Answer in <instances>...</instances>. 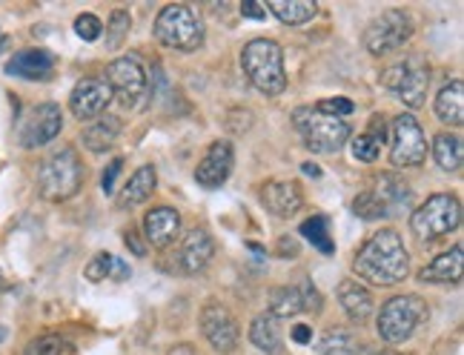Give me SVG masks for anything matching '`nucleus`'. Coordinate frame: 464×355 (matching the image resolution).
I'll return each mask as SVG.
<instances>
[{
    "mask_svg": "<svg viewBox=\"0 0 464 355\" xmlns=\"http://www.w3.org/2000/svg\"><path fill=\"white\" fill-rule=\"evenodd\" d=\"M353 270L359 278L376 283V287H396L410 273V255L396 229H379L372 233L362 250L353 258Z\"/></svg>",
    "mask_w": 464,
    "mask_h": 355,
    "instance_id": "obj_1",
    "label": "nucleus"
},
{
    "mask_svg": "<svg viewBox=\"0 0 464 355\" xmlns=\"http://www.w3.org/2000/svg\"><path fill=\"white\" fill-rule=\"evenodd\" d=\"M241 66L246 81L253 83L261 95L276 98L287 89V72H284V49L276 41L256 38L241 49Z\"/></svg>",
    "mask_w": 464,
    "mask_h": 355,
    "instance_id": "obj_2",
    "label": "nucleus"
},
{
    "mask_svg": "<svg viewBox=\"0 0 464 355\" xmlns=\"http://www.w3.org/2000/svg\"><path fill=\"white\" fill-rule=\"evenodd\" d=\"M81 184H83V167L72 147L52 152L38 169V192L46 201L61 204V201L75 198Z\"/></svg>",
    "mask_w": 464,
    "mask_h": 355,
    "instance_id": "obj_3",
    "label": "nucleus"
},
{
    "mask_svg": "<svg viewBox=\"0 0 464 355\" xmlns=\"http://www.w3.org/2000/svg\"><path fill=\"white\" fill-rule=\"evenodd\" d=\"M461 224V204L456 195L439 192L430 195L419 209H413L410 216V229L421 244H433L444 235L456 233Z\"/></svg>",
    "mask_w": 464,
    "mask_h": 355,
    "instance_id": "obj_4",
    "label": "nucleus"
},
{
    "mask_svg": "<svg viewBox=\"0 0 464 355\" xmlns=\"http://www.w3.org/2000/svg\"><path fill=\"white\" fill-rule=\"evenodd\" d=\"M293 123L304 138V147L318 155H333L350 140V123L342 118L321 115L315 106H298L293 112Z\"/></svg>",
    "mask_w": 464,
    "mask_h": 355,
    "instance_id": "obj_5",
    "label": "nucleus"
},
{
    "mask_svg": "<svg viewBox=\"0 0 464 355\" xmlns=\"http://www.w3.org/2000/svg\"><path fill=\"white\" fill-rule=\"evenodd\" d=\"M155 38L160 46L175 52H195L204 43V24L189 6L169 4L155 17Z\"/></svg>",
    "mask_w": 464,
    "mask_h": 355,
    "instance_id": "obj_6",
    "label": "nucleus"
},
{
    "mask_svg": "<svg viewBox=\"0 0 464 355\" xmlns=\"http://www.w3.org/2000/svg\"><path fill=\"white\" fill-rule=\"evenodd\" d=\"M427 318V304L421 295H396L390 298L379 312V335L387 344H404L413 339L416 330Z\"/></svg>",
    "mask_w": 464,
    "mask_h": 355,
    "instance_id": "obj_7",
    "label": "nucleus"
},
{
    "mask_svg": "<svg viewBox=\"0 0 464 355\" xmlns=\"http://www.w3.org/2000/svg\"><path fill=\"white\" fill-rule=\"evenodd\" d=\"M413 17L404 9H387L379 17H372L364 29V46L370 55H392L399 52L410 38H413Z\"/></svg>",
    "mask_w": 464,
    "mask_h": 355,
    "instance_id": "obj_8",
    "label": "nucleus"
},
{
    "mask_svg": "<svg viewBox=\"0 0 464 355\" xmlns=\"http://www.w3.org/2000/svg\"><path fill=\"white\" fill-rule=\"evenodd\" d=\"M382 83L399 101H404L410 110H419V106L424 103L427 89H430V66H427L421 58L399 61L390 69H384Z\"/></svg>",
    "mask_w": 464,
    "mask_h": 355,
    "instance_id": "obj_9",
    "label": "nucleus"
},
{
    "mask_svg": "<svg viewBox=\"0 0 464 355\" xmlns=\"http://www.w3.org/2000/svg\"><path fill=\"white\" fill-rule=\"evenodd\" d=\"M427 158V138L413 115H396L390 123V164L407 169L421 167Z\"/></svg>",
    "mask_w": 464,
    "mask_h": 355,
    "instance_id": "obj_10",
    "label": "nucleus"
},
{
    "mask_svg": "<svg viewBox=\"0 0 464 355\" xmlns=\"http://www.w3.org/2000/svg\"><path fill=\"white\" fill-rule=\"evenodd\" d=\"M106 83L112 89V98H118L123 106L132 110V106H138L140 98L147 95V69L132 55L115 58L106 66Z\"/></svg>",
    "mask_w": 464,
    "mask_h": 355,
    "instance_id": "obj_11",
    "label": "nucleus"
},
{
    "mask_svg": "<svg viewBox=\"0 0 464 355\" xmlns=\"http://www.w3.org/2000/svg\"><path fill=\"white\" fill-rule=\"evenodd\" d=\"M63 130V112L58 103H38L32 106L29 115L17 127V140L24 149H38L46 147L49 140H55Z\"/></svg>",
    "mask_w": 464,
    "mask_h": 355,
    "instance_id": "obj_12",
    "label": "nucleus"
},
{
    "mask_svg": "<svg viewBox=\"0 0 464 355\" xmlns=\"http://www.w3.org/2000/svg\"><path fill=\"white\" fill-rule=\"evenodd\" d=\"M201 332L204 339L209 341V347L216 352H236L238 341H241V330L236 315H232L221 301H207L201 310Z\"/></svg>",
    "mask_w": 464,
    "mask_h": 355,
    "instance_id": "obj_13",
    "label": "nucleus"
},
{
    "mask_svg": "<svg viewBox=\"0 0 464 355\" xmlns=\"http://www.w3.org/2000/svg\"><path fill=\"white\" fill-rule=\"evenodd\" d=\"M112 103V89L101 78H83L75 83L72 95H69V110L81 120H92L106 112V106Z\"/></svg>",
    "mask_w": 464,
    "mask_h": 355,
    "instance_id": "obj_14",
    "label": "nucleus"
},
{
    "mask_svg": "<svg viewBox=\"0 0 464 355\" xmlns=\"http://www.w3.org/2000/svg\"><path fill=\"white\" fill-rule=\"evenodd\" d=\"M232 164H236V152H232L229 140H212L198 167H195V181L204 189H218L229 178Z\"/></svg>",
    "mask_w": 464,
    "mask_h": 355,
    "instance_id": "obj_15",
    "label": "nucleus"
},
{
    "mask_svg": "<svg viewBox=\"0 0 464 355\" xmlns=\"http://www.w3.org/2000/svg\"><path fill=\"white\" fill-rule=\"evenodd\" d=\"M212 258H216V241H212V235L204 226L189 229L181 241V250H178V266H181V273L198 275L212 264Z\"/></svg>",
    "mask_w": 464,
    "mask_h": 355,
    "instance_id": "obj_16",
    "label": "nucleus"
},
{
    "mask_svg": "<svg viewBox=\"0 0 464 355\" xmlns=\"http://www.w3.org/2000/svg\"><path fill=\"white\" fill-rule=\"evenodd\" d=\"M261 204L276 218H293L304 206V192L295 181H270L261 189Z\"/></svg>",
    "mask_w": 464,
    "mask_h": 355,
    "instance_id": "obj_17",
    "label": "nucleus"
},
{
    "mask_svg": "<svg viewBox=\"0 0 464 355\" xmlns=\"http://www.w3.org/2000/svg\"><path fill=\"white\" fill-rule=\"evenodd\" d=\"M144 235L155 250H167L181 235V216L172 206H152L144 216Z\"/></svg>",
    "mask_w": 464,
    "mask_h": 355,
    "instance_id": "obj_18",
    "label": "nucleus"
},
{
    "mask_svg": "<svg viewBox=\"0 0 464 355\" xmlns=\"http://www.w3.org/2000/svg\"><path fill=\"white\" fill-rule=\"evenodd\" d=\"M6 72L24 81H46L55 72V55L49 49H24L6 63Z\"/></svg>",
    "mask_w": 464,
    "mask_h": 355,
    "instance_id": "obj_19",
    "label": "nucleus"
},
{
    "mask_svg": "<svg viewBox=\"0 0 464 355\" xmlns=\"http://www.w3.org/2000/svg\"><path fill=\"white\" fill-rule=\"evenodd\" d=\"M338 304H342V310L347 312L353 324L370 321L372 310H376V304H372V293L355 278H344L338 283Z\"/></svg>",
    "mask_w": 464,
    "mask_h": 355,
    "instance_id": "obj_20",
    "label": "nucleus"
},
{
    "mask_svg": "<svg viewBox=\"0 0 464 355\" xmlns=\"http://www.w3.org/2000/svg\"><path fill=\"white\" fill-rule=\"evenodd\" d=\"M464 273V255H461V244H456L453 250L436 255L430 264L419 273L424 283H459Z\"/></svg>",
    "mask_w": 464,
    "mask_h": 355,
    "instance_id": "obj_21",
    "label": "nucleus"
},
{
    "mask_svg": "<svg viewBox=\"0 0 464 355\" xmlns=\"http://www.w3.org/2000/svg\"><path fill=\"white\" fill-rule=\"evenodd\" d=\"M155 184H158V172L152 164H144L132 172V178L127 184H123L121 195H118V209H132L138 204H144L150 195L155 192Z\"/></svg>",
    "mask_w": 464,
    "mask_h": 355,
    "instance_id": "obj_22",
    "label": "nucleus"
},
{
    "mask_svg": "<svg viewBox=\"0 0 464 355\" xmlns=\"http://www.w3.org/2000/svg\"><path fill=\"white\" fill-rule=\"evenodd\" d=\"M249 341H253V347H258L266 355H278L284 350V335H281L278 318L270 315V312L256 315L253 324H249Z\"/></svg>",
    "mask_w": 464,
    "mask_h": 355,
    "instance_id": "obj_23",
    "label": "nucleus"
},
{
    "mask_svg": "<svg viewBox=\"0 0 464 355\" xmlns=\"http://www.w3.org/2000/svg\"><path fill=\"white\" fill-rule=\"evenodd\" d=\"M436 118L450 127H461L464 123V83L456 78L444 83L436 95Z\"/></svg>",
    "mask_w": 464,
    "mask_h": 355,
    "instance_id": "obj_24",
    "label": "nucleus"
},
{
    "mask_svg": "<svg viewBox=\"0 0 464 355\" xmlns=\"http://www.w3.org/2000/svg\"><path fill=\"white\" fill-rule=\"evenodd\" d=\"M121 135V118L115 115H101L92 127H86L83 130V147L89 152H95V155H103V152H110L115 147V140Z\"/></svg>",
    "mask_w": 464,
    "mask_h": 355,
    "instance_id": "obj_25",
    "label": "nucleus"
},
{
    "mask_svg": "<svg viewBox=\"0 0 464 355\" xmlns=\"http://www.w3.org/2000/svg\"><path fill=\"white\" fill-rule=\"evenodd\" d=\"M382 198V204L387 206V212L390 216H396L399 209H407L410 204H413V189H410L399 175H392V172H387V175H382L379 178V187L372 189Z\"/></svg>",
    "mask_w": 464,
    "mask_h": 355,
    "instance_id": "obj_26",
    "label": "nucleus"
},
{
    "mask_svg": "<svg viewBox=\"0 0 464 355\" xmlns=\"http://www.w3.org/2000/svg\"><path fill=\"white\" fill-rule=\"evenodd\" d=\"M83 275H86L89 281H92V283H98V281H103V278L127 281L132 273H130V264H127V261H121L118 255H112V253H98L92 261L86 264Z\"/></svg>",
    "mask_w": 464,
    "mask_h": 355,
    "instance_id": "obj_27",
    "label": "nucleus"
},
{
    "mask_svg": "<svg viewBox=\"0 0 464 355\" xmlns=\"http://www.w3.org/2000/svg\"><path fill=\"white\" fill-rule=\"evenodd\" d=\"M433 158H436V164L444 172H459L461 169V161H464V144H461V138L459 135H450V132L436 135V140H433Z\"/></svg>",
    "mask_w": 464,
    "mask_h": 355,
    "instance_id": "obj_28",
    "label": "nucleus"
},
{
    "mask_svg": "<svg viewBox=\"0 0 464 355\" xmlns=\"http://www.w3.org/2000/svg\"><path fill=\"white\" fill-rule=\"evenodd\" d=\"M270 12L287 26H301L315 17V4L310 0H270Z\"/></svg>",
    "mask_w": 464,
    "mask_h": 355,
    "instance_id": "obj_29",
    "label": "nucleus"
},
{
    "mask_svg": "<svg viewBox=\"0 0 464 355\" xmlns=\"http://www.w3.org/2000/svg\"><path fill=\"white\" fill-rule=\"evenodd\" d=\"M359 350H362L359 335H355L353 330H344V327L327 330L324 335H321V341H318L321 355H355Z\"/></svg>",
    "mask_w": 464,
    "mask_h": 355,
    "instance_id": "obj_30",
    "label": "nucleus"
},
{
    "mask_svg": "<svg viewBox=\"0 0 464 355\" xmlns=\"http://www.w3.org/2000/svg\"><path fill=\"white\" fill-rule=\"evenodd\" d=\"M298 233L304 235L321 255H333L335 253V241L330 235V221H327V216H313V218H307L304 224L298 226Z\"/></svg>",
    "mask_w": 464,
    "mask_h": 355,
    "instance_id": "obj_31",
    "label": "nucleus"
},
{
    "mask_svg": "<svg viewBox=\"0 0 464 355\" xmlns=\"http://www.w3.org/2000/svg\"><path fill=\"white\" fill-rule=\"evenodd\" d=\"M298 312H304V293H301V287H276L270 293V315L290 318Z\"/></svg>",
    "mask_w": 464,
    "mask_h": 355,
    "instance_id": "obj_32",
    "label": "nucleus"
},
{
    "mask_svg": "<svg viewBox=\"0 0 464 355\" xmlns=\"http://www.w3.org/2000/svg\"><path fill=\"white\" fill-rule=\"evenodd\" d=\"M353 212L359 218H364V221H379V218H387L390 212H387V206L382 204V198L372 189H367V192H362V195H355V201H353Z\"/></svg>",
    "mask_w": 464,
    "mask_h": 355,
    "instance_id": "obj_33",
    "label": "nucleus"
},
{
    "mask_svg": "<svg viewBox=\"0 0 464 355\" xmlns=\"http://www.w3.org/2000/svg\"><path fill=\"white\" fill-rule=\"evenodd\" d=\"M130 26H132L130 12L115 9L112 17H110V26H106V46H110V49H118V46L123 43V38H127Z\"/></svg>",
    "mask_w": 464,
    "mask_h": 355,
    "instance_id": "obj_34",
    "label": "nucleus"
},
{
    "mask_svg": "<svg viewBox=\"0 0 464 355\" xmlns=\"http://www.w3.org/2000/svg\"><path fill=\"white\" fill-rule=\"evenodd\" d=\"M66 347V341L61 339V335H38V339H32L26 347H24V355H61Z\"/></svg>",
    "mask_w": 464,
    "mask_h": 355,
    "instance_id": "obj_35",
    "label": "nucleus"
},
{
    "mask_svg": "<svg viewBox=\"0 0 464 355\" xmlns=\"http://www.w3.org/2000/svg\"><path fill=\"white\" fill-rule=\"evenodd\" d=\"M350 149H353V158H355V161H362V164L379 161V152H382V147H379L370 135L353 138V140H350Z\"/></svg>",
    "mask_w": 464,
    "mask_h": 355,
    "instance_id": "obj_36",
    "label": "nucleus"
},
{
    "mask_svg": "<svg viewBox=\"0 0 464 355\" xmlns=\"http://www.w3.org/2000/svg\"><path fill=\"white\" fill-rule=\"evenodd\" d=\"M75 32H78V38H83V41H98L103 34V24H101V17L83 12V14L75 17Z\"/></svg>",
    "mask_w": 464,
    "mask_h": 355,
    "instance_id": "obj_37",
    "label": "nucleus"
},
{
    "mask_svg": "<svg viewBox=\"0 0 464 355\" xmlns=\"http://www.w3.org/2000/svg\"><path fill=\"white\" fill-rule=\"evenodd\" d=\"M315 110L321 112V115H330V118H347L355 106H353V101H347V98H324V101H318L315 103Z\"/></svg>",
    "mask_w": 464,
    "mask_h": 355,
    "instance_id": "obj_38",
    "label": "nucleus"
},
{
    "mask_svg": "<svg viewBox=\"0 0 464 355\" xmlns=\"http://www.w3.org/2000/svg\"><path fill=\"white\" fill-rule=\"evenodd\" d=\"M121 169H123V158H112V161L106 164V169H103V175H101V189H103L106 195H112V192H115V184H118Z\"/></svg>",
    "mask_w": 464,
    "mask_h": 355,
    "instance_id": "obj_39",
    "label": "nucleus"
},
{
    "mask_svg": "<svg viewBox=\"0 0 464 355\" xmlns=\"http://www.w3.org/2000/svg\"><path fill=\"white\" fill-rule=\"evenodd\" d=\"M364 135H370L376 144H382V140H387V123H384V118L382 115H372L370 118V132H364Z\"/></svg>",
    "mask_w": 464,
    "mask_h": 355,
    "instance_id": "obj_40",
    "label": "nucleus"
},
{
    "mask_svg": "<svg viewBox=\"0 0 464 355\" xmlns=\"http://www.w3.org/2000/svg\"><path fill=\"white\" fill-rule=\"evenodd\" d=\"M301 293H304V310H310V312H318V310H321V293L313 287L310 281L304 283V287H301Z\"/></svg>",
    "mask_w": 464,
    "mask_h": 355,
    "instance_id": "obj_41",
    "label": "nucleus"
},
{
    "mask_svg": "<svg viewBox=\"0 0 464 355\" xmlns=\"http://www.w3.org/2000/svg\"><path fill=\"white\" fill-rule=\"evenodd\" d=\"M241 14H244V17H253V21H264V17H266V9L258 4V0H244V4H241Z\"/></svg>",
    "mask_w": 464,
    "mask_h": 355,
    "instance_id": "obj_42",
    "label": "nucleus"
},
{
    "mask_svg": "<svg viewBox=\"0 0 464 355\" xmlns=\"http://www.w3.org/2000/svg\"><path fill=\"white\" fill-rule=\"evenodd\" d=\"M278 253H281V258H298V244L293 238H281Z\"/></svg>",
    "mask_w": 464,
    "mask_h": 355,
    "instance_id": "obj_43",
    "label": "nucleus"
},
{
    "mask_svg": "<svg viewBox=\"0 0 464 355\" xmlns=\"http://www.w3.org/2000/svg\"><path fill=\"white\" fill-rule=\"evenodd\" d=\"M293 339H295L298 344H310V341H313V330H310L307 324H298V327L293 330Z\"/></svg>",
    "mask_w": 464,
    "mask_h": 355,
    "instance_id": "obj_44",
    "label": "nucleus"
},
{
    "mask_svg": "<svg viewBox=\"0 0 464 355\" xmlns=\"http://www.w3.org/2000/svg\"><path fill=\"white\" fill-rule=\"evenodd\" d=\"M123 241H127V246H132V253H135V255H144V253H147V250H144V244L138 241V235L132 233V229H130L127 235H123Z\"/></svg>",
    "mask_w": 464,
    "mask_h": 355,
    "instance_id": "obj_45",
    "label": "nucleus"
},
{
    "mask_svg": "<svg viewBox=\"0 0 464 355\" xmlns=\"http://www.w3.org/2000/svg\"><path fill=\"white\" fill-rule=\"evenodd\" d=\"M169 355H195V350L189 344H178V347L169 350Z\"/></svg>",
    "mask_w": 464,
    "mask_h": 355,
    "instance_id": "obj_46",
    "label": "nucleus"
},
{
    "mask_svg": "<svg viewBox=\"0 0 464 355\" xmlns=\"http://www.w3.org/2000/svg\"><path fill=\"white\" fill-rule=\"evenodd\" d=\"M301 169H304L307 175H313V178H318V175H321V169H318L315 164H304V167H301Z\"/></svg>",
    "mask_w": 464,
    "mask_h": 355,
    "instance_id": "obj_47",
    "label": "nucleus"
},
{
    "mask_svg": "<svg viewBox=\"0 0 464 355\" xmlns=\"http://www.w3.org/2000/svg\"><path fill=\"white\" fill-rule=\"evenodd\" d=\"M376 355H404V352H396V350H382V352H376Z\"/></svg>",
    "mask_w": 464,
    "mask_h": 355,
    "instance_id": "obj_48",
    "label": "nucleus"
},
{
    "mask_svg": "<svg viewBox=\"0 0 464 355\" xmlns=\"http://www.w3.org/2000/svg\"><path fill=\"white\" fill-rule=\"evenodd\" d=\"M6 341V327H0V344Z\"/></svg>",
    "mask_w": 464,
    "mask_h": 355,
    "instance_id": "obj_49",
    "label": "nucleus"
},
{
    "mask_svg": "<svg viewBox=\"0 0 464 355\" xmlns=\"http://www.w3.org/2000/svg\"><path fill=\"white\" fill-rule=\"evenodd\" d=\"M6 290V278L4 275H0V293H4Z\"/></svg>",
    "mask_w": 464,
    "mask_h": 355,
    "instance_id": "obj_50",
    "label": "nucleus"
},
{
    "mask_svg": "<svg viewBox=\"0 0 464 355\" xmlns=\"http://www.w3.org/2000/svg\"><path fill=\"white\" fill-rule=\"evenodd\" d=\"M6 43H9L6 38H0V52H4V46H6Z\"/></svg>",
    "mask_w": 464,
    "mask_h": 355,
    "instance_id": "obj_51",
    "label": "nucleus"
}]
</instances>
